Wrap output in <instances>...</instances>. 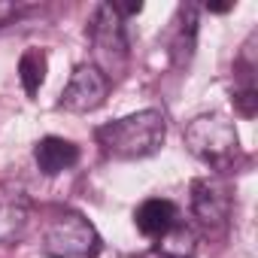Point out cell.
<instances>
[{"mask_svg":"<svg viewBox=\"0 0 258 258\" xmlns=\"http://www.w3.org/2000/svg\"><path fill=\"white\" fill-rule=\"evenodd\" d=\"M97 143L103 146V152L109 158L118 161H137V158H149L164 146L167 137V121L158 109H143V112H131L124 118L106 121L94 131Z\"/></svg>","mask_w":258,"mask_h":258,"instance_id":"cell-1","label":"cell"},{"mask_svg":"<svg viewBox=\"0 0 258 258\" xmlns=\"http://www.w3.org/2000/svg\"><path fill=\"white\" fill-rule=\"evenodd\" d=\"M182 137H185L188 152L198 161H204L207 167H213L216 173L231 170V164L240 155V140H237V131H234V121L219 115V112L195 115L185 124Z\"/></svg>","mask_w":258,"mask_h":258,"instance_id":"cell-2","label":"cell"},{"mask_svg":"<svg viewBox=\"0 0 258 258\" xmlns=\"http://www.w3.org/2000/svg\"><path fill=\"white\" fill-rule=\"evenodd\" d=\"M85 34H88V43H91L94 67L109 82L121 79L124 70H127V61H131V49H127L124 19L115 13V7L112 4H97Z\"/></svg>","mask_w":258,"mask_h":258,"instance_id":"cell-3","label":"cell"},{"mask_svg":"<svg viewBox=\"0 0 258 258\" xmlns=\"http://www.w3.org/2000/svg\"><path fill=\"white\" fill-rule=\"evenodd\" d=\"M100 234L79 213H61L43 234V255L49 258H97Z\"/></svg>","mask_w":258,"mask_h":258,"instance_id":"cell-4","label":"cell"},{"mask_svg":"<svg viewBox=\"0 0 258 258\" xmlns=\"http://www.w3.org/2000/svg\"><path fill=\"white\" fill-rule=\"evenodd\" d=\"M109 94V79L94 64H79L61 91L58 106L67 112H94Z\"/></svg>","mask_w":258,"mask_h":258,"instance_id":"cell-5","label":"cell"},{"mask_svg":"<svg viewBox=\"0 0 258 258\" xmlns=\"http://www.w3.org/2000/svg\"><path fill=\"white\" fill-rule=\"evenodd\" d=\"M231 188L222 176H201L191 182V213L207 228H222L231 216Z\"/></svg>","mask_w":258,"mask_h":258,"instance_id":"cell-6","label":"cell"},{"mask_svg":"<svg viewBox=\"0 0 258 258\" xmlns=\"http://www.w3.org/2000/svg\"><path fill=\"white\" fill-rule=\"evenodd\" d=\"M31 201L19 185H0V246H13L25 237Z\"/></svg>","mask_w":258,"mask_h":258,"instance_id":"cell-7","label":"cell"},{"mask_svg":"<svg viewBox=\"0 0 258 258\" xmlns=\"http://www.w3.org/2000/svg\"><path fill=\"white\" fill-rule=\"evenodd\" d=\"M176 216H179L176 213V204H170L167 198H149V201H143L134 210V225H137V231L143 237L158 240V237H164L179 222Z\"/></svg>","mask_w":258,"mask_h":258,"instance_id":"cell-8","label":"cell"},{"mask_svg":"<svg viewBox=\"0 0 258 258\" xmlns=\"http://www.w3.org/2000/svg\"><path fill=\"white\" fill-rule=\"evenodd\" d=\"M34 161L40 167V173L46 176H58L64 170H70L79 161V146L64 140V137H43L34 146Z\"/></svg>","mask_w":258,"mask_h":258,"instance_id":"cell-9","label":"cell"},{"mask_svg":"<svg viewBox=\"0 0 258 258\" xmlns=\"http://www.w3.org/2000/svg\"><path fill=\"white\" fill-rule=\"evenodd\" d=\"M198 46V7L185 4L179 7V19L173 28V40H170V58L176 67H188L191 55Z\"/></svg>","mask_w":258,"mask_h":258,"instance_id":"cell-10","label":"cell"},{"mask_svg":"<svg viewBox=\"0 0 258 258\" xmlns=\"http://www.w3.org/2000/svg\"><path fill=\"white\" fill-rule=\"evenodd\" d=\"M195 252H198V237L182 222H176L164 237L155 240V255L161 258H195Z\"/></svg>","mask_w":258,"mask_h":258,"instance_id":"cell-11","label":"cell"},{"mask_svg":"<svg viewBox=\"0 0 258 258\" xmlns=\"http://www.w3.org/2000/svg\"><path fill=\"white\" fill-rule=\"evenodd\" d=\"M46 70H49V61H46L43 49L31 46V49L22 52V58H19V79H22V88H25L28 97H34L40 91V85L46 79Z\"/></svg>","mask_w":258,"mask_h":258,"instance_id":"cell-12","label":"cell"},{"mask_svg":"<svg viewBox=\"0 0 258 258\" xmlns=\"http://www.w3.org/2000/svg\"><path fill=\"white\" fill-rule=\"evenodd\" d=\"M243 76H246V79H243V85H237V88H234L231 100H234V109H237L243 118H252V115L258 112V91H255V85H252L249 73H243Z\"/></svg>","mask_w":258,"mask_h":258,"instance_id":"cell-13","label":"cell"},{"mask_svg":"<svg viewBox=\"0 0 258 258\" xmlns=\"http://www.w3.org/2000/svg\"><path fill=\"white\" fill-rule=\"evenodd\" d=\"M13 16H19V7L16 4H7V0H0V28H4Z\"/></svg>","mask_w":258,"mask_h":258,"instance_id":"cell-14","label":"cell"},{"mask_svg":"<svg viewBox=\"0 0 258 258\" xmlns=\"http://www.w3.org/2000/svg\"><path fill=\"white\" fill-rule=\"evenodd\" d=\"M210 13H228L231 10V4H213V7H207Z\"/></svg>","mask_w":258,"mask_h":258,"instance_id":"cell-15","label":"cell"}]
</instances>
